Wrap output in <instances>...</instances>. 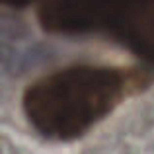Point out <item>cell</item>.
Masks as SVG:
<instances>
[{
    "label": "cell",
    "instance_id": "obj_3",
    "mask_svg": "<svg viewBox=\"0 0 154 154\" xmlns=\"http://www.w3.org/2000/svg\"><path fill=\"white\" fill-rule=\"evenodd\" d=\"M113 37L154 66V0H125Z\"/></svg>",
    "mask_w": 154,
    "mask_h": 154
},
{
    "label": "cell",
    "instance_id": "obj_2",
    "mask_svg": "<svg viewBox=\"0 0 154 154\" xmlns=\"http://www.w3.org/2000/svg\"><path fill=\"white\" fill-rule=\"evenodd\" d=\"M41 27L51 33H111L125 0H33Z\"/></svg>",
    "mask_w": 154,
    "mask_h": 154
},
{
    "label": "cell",
    "instance_id": "obj_1",
    "mask_svg": "<svg viewBox=\"0 0 154 154\" xmlns=\"http://www.w3.org/2000/svg\"><path fill=\"white\" fill-rule=\"evenodd\" d=\"M129 74L111 66L74 64L26 88L22 107L29 125L53 140H72L111 113L127 92Z\"/></svg>",
    "mask_w": 154,
    "mask_h": 154
},
{
    "label": "cell",
    "instance_id": "obj_4",
    "mask_svg": "<svg viewBox=\"0 0 154 154\" xmlns=\"http://www.w3.org/2000/svg\"><path fill=\"white\" fill-rule=\"evenodd\" d=\"M4 4H8V6H14V8H22L26 6L27 2H33V0H2Z\"/></svg>",
    "mask_w": 154,
    "mask_h": 154
}]
</instances>
